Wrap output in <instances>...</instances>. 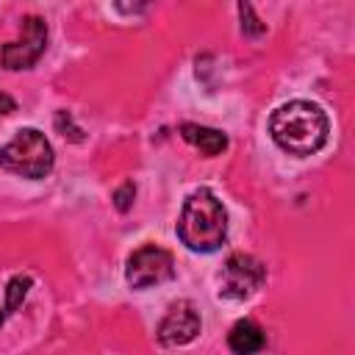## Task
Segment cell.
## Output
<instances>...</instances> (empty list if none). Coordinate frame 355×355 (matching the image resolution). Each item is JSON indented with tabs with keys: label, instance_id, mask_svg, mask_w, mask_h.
I'll return each mask as SVG.
<instances>
[{
	"label": "cell",
	"instance_id": "cell-7",
	"mask_svg": "<svg viewBox=\"0 0 355 355\" xmlns=\"http://www.w3.org/2000/svg\"><path fill=\"white\" fill-rule=\"evenodd\" d=\"M197 333H200V313L189 300L175 302L158 324V341L166 347L189 344L197 338Z\"/></svg>",
	"mask_w": 355,
	"mask_h": 355
},
{
	"label": "cell",
	"instance_id": "cell-6",
	"mask_svg": "<svg viewBox=\"0 0 355 355\" xmlns=\"http://www.w3.org/2000/svg\"><path fill=\"white\" fill-rule=\"evenodd\" d=\"M47 47V25L42 17H25L22 19V39L3 44L0 61L6 69H28L33 67Z\"/></svg>",
	"mask_w": 355,
	"mask_h": 355
},
{
	"label": "cell",
	"instance_id": "cell-14",
	"mask_svg": "<svg viewBox=\"0 0 355 355\" xmlns=\"http://www.w3.org/2000/svg\"><path fill=\"white\" fill-rule=\"evenodd\" d=\"M0 324H3V313H0Z\"/></svg>",
	"mask_w": 355,
	"mask_h": 355
},
{
	"label": "cell",
	"instance_id": "cell-11",
	"mask_svg": "<svg viewBox=\"0 0 355 355\" xmlns=\"http://www.w3.org/2000/svg\"><path fill=\"white\" fill-rule=\"evenodd\" d=\"M239 14H241V31H244L247 36H261V33L266 31V25H263V22L255 17L252 6L241 3V6H239Z\"/></svg>",
	"mask_w": 355,
	"mask_h": 355
},
{
	"label": "cell",
	"instance_id": "cell-13",
	"mask_svg": "<svg viewBox=\"0 0 355 355\" xmlns=\"http://www.w3.org/2000/svg\"><path fill=\"white\" fill-rule=\"evenodd\" d=\"M14 108H17V103L8 94H0V114H11Z\"/></svg>",
	"mask_w": 355,
	"mask_h": 355
},
{
	"label": "cell",
	"instance_id": "cell-10",
	"mask_svg": "<svg viewBox=\"0 0 355 355\" xmlns=\"http://www.w3.org/2000/svg\"><path fill=\"white\" fill-rule=\"evenodd\" d=\"M28 288H31V277L28 275H17V277L8 280V286H6V313H14L19 308V302L28 294Z\"/></svg>",
	"mask_w": 355,
	"mask_h": 355
},
{
	"label": "cell",
	"instance_id": "cell-5",
	"mask_svg": "<svg viewBox=\"0 0 355 355\" xmlns=\"http://www.w3.org/2000/svg\"><path fill=\"white\" fill-rule=\"evenodd\" d=\"M125 277H128V283L133 288L161 286V283L175 277V261H172V255L166 250H161L155 244H144L128 258Z\"/></svg>",
	"mask_w": 355,
	"mask_h": 355
},
{
	"label": "cell",
	"instance_id": "cell-12",
	"mask_svg": "<svg viewBox=\"0 0 355 355\" xmlns=\"http://www.w3.org/2000/svg\"><path fill=\"white\" fill-rule=\"evenodd\" d=\"M133 194H136L133 183H125V186H119V189L114 191V205H116L119 211H128V208H130V202H133Z\"/></svg>",
	"mask_w": 355,
	"mask_h": 355
},
{
	"label": "cell",
	"instance_id": "cell-4",
	"mask_svg": "<svg viewBox=\"0 0 355 355\" xmlns=\"http://www.w3.org/2000/svg\"><path fill=\"white\" fill-rule=\"evenodd\" d=\"M263 277H266V269L258 258L233 252L219 272V294L227 300H247L261 288Z\"/></svg>",
	"mask_w": 355,
	"mask_h": 355
},
{
	"label": "cell",
	"instance_id": "cell-3",
	"mask_svg": "<svg viewBox=\"0 0 355 355\" xmlns=\"http://www.w3.org/2000/svg\"><path fill=\"white\" fill-rule=\"evenodd\" d=\"M53 147L44 139V133H39L36 128H25L19 130L3 150H0V166L11 175L28 178V180H39L44 175H50L53 169Z\"/></svg>",
	"mask_w": 355,
	"mask_h": 355
},
{
	"label": "cell",
	"instance_id": "cell-2",
	"mask_svg": "<svg viewBox=\"0 0 355 355\" xmlns=\"http://www.w3.org/2000/svg\"><path fill=\"white\" fill-rule=\"evenodd\" d=\"M180 241L194 252H214L227 239V214L211 189H197L186 197L178 219Z\"/></svg>",
	"mask_w": 355,
	"mask_h": 355
},
{
	"label": "cell",
	"instance_id": "cell-1",
	"mask_svg": "<svg viewBox=\"0 0 355 355\" xmlns=\"http://www.w3.org/2000/svg\"><path fill=\"white\" fill-rule=\"evenodd\" d=\"M269 133L275 144L288 155H311L316 153L330 133L327 114L308 100H291L280 105L269 119Z\"/></svg>",
	"mask_w": 355,
	"mask_h": 355
},
{
	"label": "cell",
	"instance_id": "cell-8",
	"mask_svg": "<svg viewBox=\"0 0 355 355\" xmlns=\"http://www.w3.org/2000/svg\"><path fill=\"white\" fill-rule=\"evenodd\" d=\"M263 344H266V336L252 319H239L227 333V347L236 355H255L263 349Z\"/></svg>",
	"mask_w": 355,
	"mask_h": 355
},
{
	"label": "cell",
	"instance_id": "cell-9",
	"mask_svg": "<svg viewBox=\"0 0 355 355\" xmlns=\"http://www.w3.org/2000/svg\"><path fill=\"white\" fill-rule=\"evenodd\" d=\"M180 136L191 144V147H197L202 155H219L225 147H227V136L222 133V130H216V128H205V125H194V122H183L180 125Z\"/></svg>",
	"mask_w": 355,
	"mask_h": 355
}]
</instances>
